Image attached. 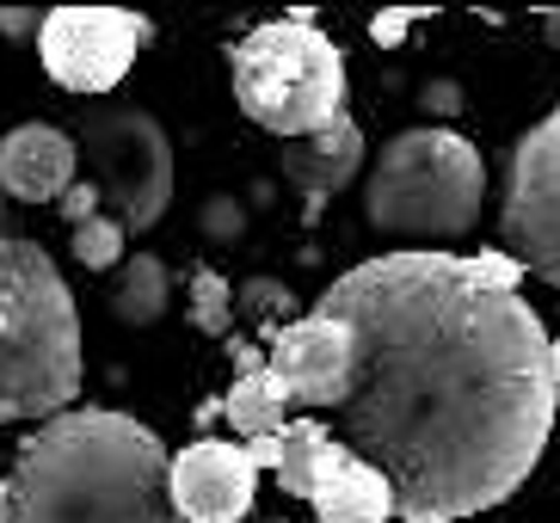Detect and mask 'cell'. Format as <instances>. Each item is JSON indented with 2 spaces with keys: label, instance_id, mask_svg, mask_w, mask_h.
I'll return each instance as SVG.
<instances>
[{
  "label": "cell",
  "instance_id": "e0dca14e",
  "mask_svg": "<svg viewBox=\"0 0 560 523\" xmlns=\"http://www.w3.org/2000/svg\"><path fill=\"white\" fill-rule=\"evenodd\" d=\"M234 321H253L265 339H278L290 321H302V314H296V290L278 283V278H247L241 290H234Z\"/></svg>",
  "mask_w": 560,
  "mask_h": 523
},
{
  "label": "cell",
  "instance_id": "9c48e42d",
  "mask_svg": "<svg viewBox=\"0 0 560 523\" xmlns=\"http://www.w3.org/2000/svg\"><path fill=\"white\" fill-rule=\"evenodd\" d=\"M166 492H173L179 523H241L253 511V492H259V468H253L247 443L198 438L173 456Z\"/></svg>",
  "mask_w": 560,
  "mask_h": 523
},
{
  "label": "cell",
  "instance_id": "7a4b0ae2",
  "mask_svg": "<svg viewBox=\"0 0 560 523\" xmlns=\"http://www.w3.org/2000/svg\"><path fill=\"white\" fill-rule=\"evenodd\" d=\"M173 456L142 419L112 407H68L19 443L0 480L7 523H179Z\"/></svg>",
  "mask_w": 560,
  "mask_h": 523
},
{
  "label": "cell",
  "instance_id": "277c9868",
  "mask_svg": "<svg viewBox=\"0 0 560 523\" xmlns=\"http://www.w3.org/2000/svg\"><path fill=\"white\" fill-rule=\"evenodd\" d=\"M480 204H487V161L468 136L444 124L388 136L363 179L370 229L400 241V253H450V241L475 234Z\"/></svg>",
  "mask_w": 560,
  "mask_h": 523
},
{
  "label": "cell",
  "instance_id": "ba28073f",
  "mask_svg": "<svg viewBox=\"0 0 560 523\" xmlns=\"http://www.w3.org/2000/svg\"><path fill=\"white\" fill-rule=\"evenodd\" d=\"M149 44V19L130 7H50L37 25V56L62 93L100 98L130 74L136 49Z\"/></svg>",
  "mask_w": 560,
  "mask_h": 523
},
{
  "label": "cell",
  "instance_id": "6da1fadb",
  "mask_svg": "<svg viewBox=\"0 0 560 523\" xmlns=\"http://www.w3.org/2000/svg\"><path fill=\"white\" fill-rule=\"evenodd\" d=\"M524 265L487 253H382L332 278L320 309L351 333V388L332 438L370 462L395 518L462 523L536 475L560 382Z\"/></svg>",
  "mask_w": 560,
  "mask_h": 523
},
{
  "label": "cell",
  "instance_id": "484cf974",
  "mask_svg": "<svg viewBox=\"0 0 560 523\" xmlns=\"http://www.w3.org/2000/svg\"><path fill=\"white\" fill-rule=\"evenodd\" d=\"M247 456H253V468H271V475H278V462H283V431H278V438H253V443H247Z\"/></svg>",
  "mask_w": 560,
  "mask_h": 523
},
{
  "label": "cell",
  "instance_id": "3957f363",
  "mask_svg": "<svg viewBox=\"0 0 560 523\" xmlns=\"http://www.w3.org/2000/svg\"><path fill=\"white\" fill-rule=\"evenodd\" d=\"M81 394V309L56 259L0 229V426L56 419Z\"/></svg>",
  "mask_w": 560,
  "mask_h": 523
},
{
  "label": "cell",
  "instance_id": "ac0fdd59",
  "mask_svg": "<svg viewBox=\"0 0 560 523\" xmlns=\"http://www.w3.org/2000/svg\"><path fill=\"white\" fill-rule=\"evenodd\" d=\"M185 314L203 339H234V283L222 271H191V290H185Z\"/></svg>",
  "mask_w": 560,
  "mask_h": 523
},
{
  "label": "cell",
  "instance_id": "4316f807",
  "mask_svg": "<svg viewBox=\"0 0 560 523\" xmlns=\"http://www.w3.org/2000/svg\"><path fill=\"white\" fill-rule=\"evenodd\" d=\"M548 370H555V382H560V339H548Z\"/></svg>",
  "mask_w": 560,
  "mask_h": 523
},
{
  "label": "cell",
  "instance_id": "7c38bea8",
  "mask_svg": "<svg viewBox=\"0 0 560 523\" xmlns=\"http://www.w3.org/2000/svg\"><path fill=\"white\" fill-rule=\"evenodd\" d=\"M358 173H363V130L351 124V117L327 124L320 136L283 142V179H290V191L302 197V216H308V222L327 210Z\"/></svg>",
  "mask_w": 560,
  "mask_h": 523
},
{
  "label": "cell",
  "instance_id": "9a60e30c",
  "mask_svg": "<svg viewBox=\"0 0 560 523\" xmlns=\"http://www.w3.org/2000/svg\"><path fill=\"white\" fill-rule=\"evenodd\" d=\"M290 394H283V382L271 376V363H265L259 376H234V388L222 394V419H229L234 431H241V443L253 438H278L283 426H290Z\"/></svg>",
  "mask_w": 560,
  "mask_h": 523
},
{
  "label": "cell",
  "instance_id": "ffe728a7",
  "mask_svg": "<svg viewBox=\"0 0 560 523\" xmlns=\"http://www.w3.org/2000/svg\"><path fill=\"white\" fill-rule=\"evenodd\" d=\"M203 234H210V241H241V234H247V210H241V204H234V197H210V204H203Z\"/></svg>",
  "mask_w": 560,
  "mask_h": 523
},
{
  "label": "cell",
  "instance_id": "30bf717a",
  "mask_svg": "<svg viewBox=\"0 0 560 523\" xmlns=\"http://www.w3.org/2000/svg\"><path fill=\"white\" fill-rule=\"evenodd\" d=\"M265 363L271 376L283 382V394L308 412H332L351 388V333L327 314H308V321H290L278 339L265 345Z\"/></svg>",
  "mask_w": 560,
  "mask_h": 523
},
{
  "label": "cell",
  "instance_id": "5b68a950",
  "mask_svg": "<svg viewBox=\"0 0 560 523\" xmlns=\"http://www.w3.org/2000/svg\"><path fill=\"white\" fill-rule=\"evenodd\" d=\"M234 105L259 130L302 142L346 117V56L308 13L265 19L229 49Z\"/></svg>",
  "mask_w": 560,
  "mask_h": 523
},
{
  "label": "cell",
  "instance_id": "44dd1931",
  "mask_svg": "<svg viewBox=\"0 0 560 523\" xmlns=\"http://www.w3.org/2000/svg\"><path fill=\"white\" fill-rule=\"evenodd\" d=\"M56 210H62V222H74V229H81V222L105 216V204H100V191H93L86 179H74V185L62 191V204H56Z\"/></svg>",
  "mask_w": 560,
  "mask_h": 523
},
{
  "label": "cell",
  "instance_id": "83f0119b",
  "mask_svg": "<svg viewBox=\"0 0 560 523\" xmlns=\"http://www.w3.org/2000/svg\"><path fill=\"white\" fill-rule=\"evenodd\" d=\"M0 222H7V216H0Z\"/></svg>",
  "mask_w": 560,
  "mask_h": 523
},
{
  "label": "cell",
  "instance_id": "d4e9b609",
  "mask_svg": "<svg viewBox=\"0 0 560 523\" xmlns=\"http://www.w3.org/2000/svg\"><path fill=\"white\" fill-rule=\"evenodd\" d=\"M229 358H234V370H241V376H259V370H265V345L229 339Z\"/></svg>",
  "mask_w": 560,
  "mask_h": 523
},
{
  "label": "cell",
  "instance_id": "603a6c76",
  "mask_svg": "<svg viewBox=\"0 0 560 523\" xmlns=\"http://www.w3.org/2000/svg\"><path fill=\"white\" fill-rule=\"evenodd\" d=\"M419 105H425L431 117H462V86L456 81H431L425 93H419Z\"/></svg>",
  "mask_w": 560,
  "mask_h": 523
},
{
  "label": "cell",
  "instance_id": "8fae6325",
  "mask_svg": "<svg viewBox=\"0 0 560 523\" xmlns=\"http://www.w3.org/2000/svg\"><path fill=\"white\" fill-rule=\"evenodd\" d=\"M81 179V148L56 124H19L0 136V191L19 204H62V191Z\"/></svg>",
  "mask_w": 560,
  "mask_h": 523
},
{
  "label": "cell",
  "instance_id": "4fadbf2b",
  "mask_svg": "<svg viewBox=\"0 0 560 523\" xmlns=\"http://www.w3.org/2000/svg\"><path fill=\"white\" fill-rule=\"evenodd\" d=\"M308 505L320 523H388L395 518V492H388V480H382L370 462L346 456L327 480H320V492H314Z\"/></svg>",
  "mask_w": 560,
  "mask_h": 523
},
{
  "label": "cell",
  "instance_id": "8992f818",
  "mask_svg": "<svg viewBox=\"0 0 560 523\" xmlns=\"http://www.w3.org/2000/svg\"><path fill=\"white\" fill-rule=\"evenodd\" d=\"M81 166L124 234H149L173 204V148L142 105H105L81 117Z\"/></svg>",
  "mask_w": 560,
  "mask_h": 523
},
{
  "label": "cell",
  "instance_id": "5bb4252c",
  "mask_svg": "<svg viewBox=\"0 0 560 523\" xmlns=\"http://www.w3.org/2000/svg\"><path fill=\"white\" fill-rule=\"evenodd\" d=\"M346 456H351V450L332 438L327 419H290V426H283L278 487L290 492V499H314V492H320V480H327Z\"/></svg>",
  "mask_w": 560,
  "mask_h": 523
},
{
  "label": "cell",
  "instance_id": "d6986e66",
  "mask_svg": "<svg viewBox=\"0 0 560 523\" xmlns=\"http://www.w3.org/2000/svg\"><path fill=\"white\" fill-rule=\"evenodd\" d=\"M74 259H81L86 271H112V265H124V229H117L112 216L81 222V229H74Z\"/></svg>",
  "mask_w": 560,
  "mask_h": 523
},
{
  "label": "cell",
  "instance_id": "52a82bcc",
  "mask_svg": "<svg viewBox=\"0 0 560 523\" xmlns=\"http://www.w3.org/2000/svg\"><path fill=\"white\" fill-rule=\"evenodd\" d=\"M499 234H505V253L524 265V278H542L560 290V105L542 124H529L524 142L511 148Z\"/></svg>",
  "mask_w": 560,
  "mask_h": 523
},
{
  "label": "cell",
  "instance_id": "2e32d148",
  "mask_svg": "<svg viewBox=\"0 0 560 523\" xmlns=\"http://www.w3.org/2000/svg\"><path fill=\"white\" fill-rule=\"evenodd\" d=\"M173 302V271H166L154 253H130L117 265V283H112V309L124 327H154Z\"/></svg>",
  "mask_w": 560,
  "mask_h": 523
},
{
  "label": "cell",
  "instance_id": "7402d4cb",
  "mask_svg": "<svg viewBox=\"0 0 560 523\" xmlns=\"http://www.w3.org/2000/svg\"><path fill=\"white\" fill-rule=\"evenodd\" d=\"M412 19H419V13H407V7H388V13H376V19H370V37H376L382 49H395L400 37H407V25H412Z\"/></svg>",
  "mask_w": 560,
  "mask_h": 523
},
{
  "label": "cell",
  "instance_id": "cb8c5ba5",
  "mask_svg": "<svg viewBox=\"0 0 560 523\" xmlns=\"http://www.w3.org/2000/svg\"><path fill=\"white\" fill-rule=\"evenodd\" d=\"M37 25H44V13H32V7H0V37H37Z\"/></svg>",
  "mask_w": 560,
  "mask_h": 523
}]
</instances>
